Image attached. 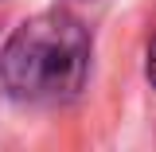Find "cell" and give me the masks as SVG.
<instances>
[{
  "label": "cell",
  "mask_w": 156,
  "mask_h": 152,
  "mask_svg": "<svg viewBox=\"0 0 156 152\" xmlns=\"http://www.w3.org/2000/svg\"><path fill=\"white\" fill-rule=\"evenodd\" d=\"M90 74V31L70 12L23 19L0 51V86L20 105H62Z\"/></svg>",
  "instance_id": "6da1fadb"
},
{
  "label": "cell",
  "mask_w": 156,
  "mask_h": 152,
  "mask_svg": "<svg viewBox=\"0 0 156 152\" xmlns=\"http://www.w3.org/2000/svg\"><path fill=\"white\" fill-rule=\"evenodd\" d=\"M144 74H148V82L156 86V35H152V43H148V66H144Z\"/></svg>",
  "instance_id": "7a4b0ae2"
}]
</instances>
